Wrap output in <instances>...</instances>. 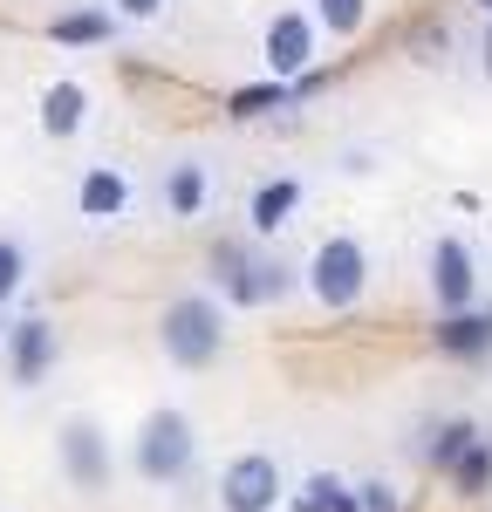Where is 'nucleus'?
Masks as SVG:
<instances>
[{"label": "nucleus", "mask_w": 492, "mask_h": 512, "mask_svg": "<svg viewBox=\"0 0 492 512\" xmlns=\"http://www.w3.org/2000/svg\"><path fill=\"white\" fill-rule=\"evenodd\" d=\"M479 76L492 82V14H486V35H479Z\"/></svg>", "instance_id": "nucleus-24"}, {"label": "nucleus", "mask_w": 492, "mask_h": 512, "mask_svg": "<svg viewBox=\"0 0 492 512\" xmlns=\"http://www.w3.org/2000/svg\"><path fill=\"white\" fill-rule=\"evenodd\" d=\"M55 451H62V478L76 485L82 499L110 492V472H117V458H110V437H103V424H89V417H69V424H62V437H55Z\"/></svg>", "instance_id": "nucleus-4"}, {"label": "nucleus", "mask_w": 492, "mask_h": 512, "mask_svg": "<svg viewBox=\"0 0 492 512\" xmlns=\"http://www.w3.org/2000/svg\"><path fill=\"white\" fill-rule=\"evenodd\" d=\"M472 437H479V424H472V417H445V424L431 431V444H424V458H431V472H451V458H458V451H465Z\"/></svg>", "instance_id": "nucleus-19"}, {"label": "nucleus", "mask_w": 492, "mask_h": 512, "mask_svg": "<svg viewBox=\"0 0 492 512\" xmlns=\"http://www.w3.org/2000/svg\"><path fill=\"white\" fill-rule=\"evenodd\" d=\"M158 14H164V0H117V21H137V28L158 21Z\"/></svg>", "instance_id": "nucleus-23"}, {"label": "nucleus", "mask_w": 492, "mask_h": 512, "mask_svg": "<svg viewBox=\"0 0 492 512\" xmlns=\"http://www.w3.org/2000/svg\"><path fill=\"white\" fill-rule=\"evenodd\" d=\"M205 198H212L205 164H171V178H164V205H171V219H199Z\"/></svg>", "instance_id": "nucleus-16"}, {"label": "nucleus", "mask_w": 492, "mask_h": 512, "mask_svg": "<svg viewBox=\"0 0 492 512\" xmlns=\"http://www.w3.org/2000/svg\"><path fill=\"white\" fill-rule=\"evenodd\" d=\"M445 485L458 492V499H486V492H492V437H472V444L451 458Z\"/></svg>", "instance_id": "nucleus-14"}, {"label": "nucleus", "mask_w": 492, "mask_h": 512, "mask_svg": "<svg viewBox=\"0 0 492 512\" xmlns=\"http://www.w3.org/2000/svg\"><path fill=\"white\" fill-rule=\"evenodd\" d=\"M260 62H267V76L274 82H294L315 69V14H301V7H287L267 21V41H260Z\"/></svg>", "instance_id": "nucleus-7"}, {"label": "nucleus", "mask_w": 492, "mask_h": 512, "mask_svg": "<svg viewBox=\"0 0 492 512\" xmlns=\"http://www.w3.org/2000/svg\"><path fill=\"white\" fill-rule=\"evenodd\" d=\"M76 212L89 219V226H110V219H123L130 212V178H123L117 164H89L76 185Z\"/></svg>", "instance_id": "nucleus-9"}, {"label": "nucleus", "mask_w": 492, "mask_h": 512, "mask_svg": "<svg viewBox=\"0 0 492 512\" xmlns=\"http://www.w3.org/2000/svg\"><path fill=\"white\" fill-rule=\"evenodd\" d=\"M308 294L322 301L328 315H349L356 301L369 294V253L356 233H335L315 246V260H308Z\"/></svg>", "instance_id": "nucleus-3"}, {"label": "nucleus", "mask_w": 492, "mask_h": 512, "mask_svg": "<svg viewBox=\"0 0 492 512\" xmlns=\"http://www.w3.org/2000/svg\"><path fill=\"white\" fill-rule=\"evenodd\" d=\"M431 294H438V315H465L479 301V260L465 239H438L431 246Z\"/></svg>", "instance_id": "nucleus-8"}, {"label": "nucleus", "mask_w": 492, "mask_h": 512, "mask_svg": "<svg viewBox=\"0 0 492 512\" xmlns=\"http://www.w3.org/2000/svg\"><path fill=\"white\" fill-rule=\"evenodd\" d=\"M21 280H28V246H21L14 233H0V301H14Z\"/></svg>", "instance_id": "nucleus-21"}, {"label": "nucleus", "mask_w": 492, "mask_h": 512, "mask_svg": "<svg viewBox=\"0 0 492 512\" xmlns=\"http://www.w3.org/2000/svg\"><path fill=\"white\" fill-rule=\"evenodd\" d=\"M0 342H7V328H0Z\"/></svg>", "instance_id": "nucleus-26"}, {"label": "nucleus", "mask_w": 492, "mask_h": 512, "mask_svg": "<svg viewBox=\"0 0 492 512\" xmlns=\"http://www.w3.org/2000/svg\"><path fill=\"white\" fill-rule=\"evenodd\" d=\"M294 205H301V178H267L260 192L246 198V226H253V239L281 233L287 219H294Z\"/></svg>", "instance_id": "nucleus-11"}, {"label": "nucleus", "mask_w": 492, "mask_h": 512, "mask_svg": "<svg viewBox=\"0 0 492 512\" xmlns=\"http://www.w3.org/2000/svg\"><path fill=\"white\" fill-rule=\"evenodd\" d=\"M82 123H89V89H82V82H48V89H41V130H48V137H76Z\"/></svg>", "instance_id": "nucleus-13"}, {"label": "nucleus", "mask_w": 492, "mask_h": 512, "mask_svg": "<svg viewBox=\"0 0 492 512\" xmlns=\"http://www.w3.org/2000/svg\"><path fill=\"white\" fill-rule=\"evenodd\" d=\"M192 458H199V437H192V417L185 410H151L144 424H137V444H130V465L144 485H178V478L192 472Z\"/></svg>", "instance_id": "nucleus-2"}, {"label": "nucleus", "mask_w": 492, "mask_h": 512, "mask_svg": "<svg viewBox=\"0 0 492 512\" xmlns=\"http://www.w3.org/2000/svg\"><path fill=\"white\" fill-rule=\"evenodd\" d=\"M55 355H62V328H55L48 315H21L14 328H7V376H14V390L48 383Z\"/></svg>", "instance_id": "nucleus-6"}, {"label": "nucleus", "mask_w": 492, "mask_h": 512, "mask_svg": "<svg viewBox=\"0 0 492 512\" xmlns=\"http://www.w3.org/2000/svg\"><path fill=\"white\" fill-rule=\"evenodd\" d=\"M281 506V465L267 451H240L219 472V512H274Z\"/></svg>", "instance_id": "nucleus-5"}, {"label": "nucleus", "mask_w": 492, "mask_h": 512, "mask_svg": "<svg viewBox=\"0 0 492 512\" xmlns=\"http://www.w3.org/2000/svg\"><path fill=\"white\" fill-rule=\"evenodd\" d=\"M287 287H294V274H287L281 260H267V253H253L240 267V280L226 287V301H240V308H267V301H281Z\"/></svg>", "instance_id": "nucleus-12"}, {"label": "nucleus", "mask_w": 492, "mask_h": 512, "mask_svg": "<svg viewBox=\"0 0 492 512\" xmlns=\"http://www.w3.org/2000/svg\"><path fill=\"white\" fill-rule=\"evenodd\" d=\"M369 21V0H315V28H328L335 41H356Z\"/></svg>", "instance_id": "nucleus-20"}, {"label": "nucleus", "mask_w": 492, "mask_h": 512, "mask_svg": "<svg viewBox=\"0 0 492 512\" xmlns=\"http://www.w3.org/2000/svg\"><path fill=\"white\" fill-rule=\"evenodd\" d=\"M294 103V82H253V89H233L226 96V117H267V110H287Z\"/></svg>", "instance_id": "nucleus-18"}, {"label": "nucleus", "mask_w": 492, "mask_h": 512, "mask_svg": "<svg viewBox=\"0 0 492 512\" xmlns=\"http://www.w3.org/2000/svg\"><path fill=\"white\" fill-rule=\"evenodd\" d=\"M438 349H445L451 362H486V355H492V308L438 315Z\"/></svg>", "instance_id": "nucleus-10"}, {"label": "nucleus", "mask_w": 492, "mask_h": 512, "mask_svg": "<svg viewBox=\"0 0 492 512\" xmlns=\"http://www.w3.org/2000/svg\"><path fill=\"white\" fill-rule=\"evenodd\" d=\"M48 35L69 41V48H89V41H110V35H117V21H110V14H96V7H76V14H55V21H48Z\"/></svg>", "instance_id": "nucleus-17"}, {"label": "nucleus", "mask_w": 492, "mask_h": 512, "mask_svg": "<svg viewBox=\"0 0 492 512\" xmlns=\"http://www.w3.org/2000/svg\"><path fill=\"white\" fill-rule=\"evenodd\" d=\"M356 512H404V492L390 478H363L356 485Z\"/></svg>", "instance_id": "nucleus-22"}, {"label": "nucleus", "mask_w": 492, "mask_h": 512, "mask_svg": "<svg viewBox=\"0 0 492 512\" xmlns=\"http://www.w3.org/2000/svg\"><path fill=\"white\" fill-rule=\"evenodd\" d=\"M158 342L178 369H212L219 349H226V308L212 294H178L158 315Z\"/></svg>", "instance_id": "nucleus-1"}, {"label": "nucleus", "mask_w": 492, "mask_h": 512, "mask_svg": "<svg viewBox=\"0 0 492 512\" xmlns=\"http://www.w3.org/2000/svg\"><path fill=\"white\" fill-rule=\"evenodd\" d=\"M479 7H486V14H492V0H479Z\"/></svg>", "instance_id": "nucleus-25"}, {"label": "nucleus", "mask_w": 492, "mask_h": 512, "mask_svg": "<svg viewBox=\"0 0 492 512\" xmlns=\"http://www.w3.org/2000/svg\"><path fill=\"white\" fill-rule=\"evenodd\" d=\"M294 512H356V485L335 472H308L294 485Z\"/></svg>", "instance_id": "nucleus-15"}]
</instances>
